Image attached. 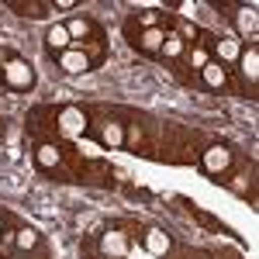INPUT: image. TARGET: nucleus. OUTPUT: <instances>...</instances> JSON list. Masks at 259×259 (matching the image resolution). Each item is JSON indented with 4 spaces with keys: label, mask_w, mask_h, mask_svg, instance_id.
Listing matches in <instances>:
<instances>
[{
    "label": "nucleus",
    "mask_w": 259,
    "mask_h": 259,
    "mask_svg": "<svg viewBox=\"0 0 259 259\" xmlns=\"http://www.w3.org/2000/svg\"><path fill=\"white\" fill-rule=\"evenodd\" d=\"M66 31H69V38H73V49H80L83 56L90 59V66L104 62L107 41H104L100 24H94L90 18H73V21H66Z\"/></svg>",
    "instance_id": "obj_1"
},
{
    "label": "nucleus",
    "mask_w": 259,
    "mask_h": 259,
    "mask_svg": "<svg viewBox=\"0 0 259 259\" xmlns=\"http://www.w3.org/2000/svg\"><path fill=\"white\" fill-rule=\"evenodd\" d=\"M0 83L14 94H31L35 87V66L28 59H21L18 52L0 49Z\"/></svg>",
    "instance_id": "obj_2"
},
{
    "label": "nucleus",
    "mask_w": 259,
    "mask_h": 259,
    "mask_svg": "<svg viewBox=\"0 0 259 259\" xmlns=\"http://www.w3.org/2000/svg\"><path fill=\"white\" fill-rule=\"evenodd\" d=\"M235 66H239V76H242V94L249 100H256V90H259V45L256 41H249L239 52Z\"/></svg>",
    "instance_id": "obj_3"
},
{
    "label": "nucleus",
    "mask_w": 259,
    "mask_h": 259,
    "mask_svg": "<svg viewBox=\"0 0 259 259\" xmlns=\"http://www.w3.org/2000/svg\"><path fill=\"white\" fill-rule=\"evenodd\" d=\"M56 124H59V132L66 135V139H80V135H87V132H90L87 111H83V107H73V104L56 111Z\"/></svg>",
    "instance_id": "obj_4"
},
{
    "label": "nucleus",
    "mask_w": 259,
    "mask_h": 259,
    "mask_svg": "<svg viewBox=\"0 0 259 259\" xmlns=\"http://www.w3.org/2000/svg\"><path fill=\"white\" fill-rule=\"evenodd\" d=\"M149 28H173V18H166L162 11H135L132 18L124 21V35H139V31H149Z\"/></svg>",
    "instance_id": "obj_5"
},
{
    "label": "nucleus",
    "mask_w": 259,
    "mask_h": 259,
    "mask_svg": "<svg viewBox=\"0 0 259 259\" xmlns=\"http://www.w3.org/2000/svg\"><path fill=\"white\" fill-rule=\"evenodd\" d=\"M162 38H166V28H149V31L132 35V38H128V45H132L135 52H142V56H149V59H159Z\"/></svg>",
    "instance_id": "obj_6"
},
{
    "label": "nucleus",
    "mask_w": 259,
    "mask_h": 259,
    "mask_svg": "<svg viewBox=\"0 0 259 259\" xmlns=\"http://www.w3.org/2000/svg\"><path fill=\"white\" fill-rule=\"evenodd\" d=\"M200 162H204V169L214 180H221L228 173V166H232V149H228V145H207L204 156H200Z\"/></svg>",
    "instance_id": "obj_7"
},
{
    "label": "nucleus",
    "mask_w": 259,
    "mask_h": 259,
    "mask_svg": "<svg viewBox=\"0 0 259 259\" xmlns=\"http://www.w3.org/2000/svg\"><path fill=\"white\" fill-rule=\"evenodd\" d=\"M197 83L204 87V90H211V94H228V87H232V83H228V69H225L221 62H214V59L197 73Z\"/></svg>",
    "instance_id": "obj_8"
},
{
    "label": "nucleus",
    "mask_w": 259,
    "mask_h": 259,
    "mask_svg": "<svg viewBox=\"0 0 259 259\" xmlns=\"http://www.w3.org/2000/svg\"><path fill=\"white\" fill-rule=\"evenodd\" d=\"M211 38H214V35H207V31H197V41H194V45H187L183 59L190 62V69H194V73H200V69L211 62Z\"/></svg>",
    "instance_id": "obj_9"
},
{
    "label": "nucleus",
    "mask_w": 259,
    "mask_h": 259,
    "mask_svg": "<svg viewBox=\"0 0 259 259\" xmlns=\"http://www.w3.org/2000/svg\"><path fill=\"white\" fill-rule=\"evenodd\" d=\"M35 166H38L41 173H56L62 166V145H56V142H38L35 145Z\"/></svg>",
    "instance_id": "obj_10"
},
{
    "label": "nucleus",
    "mask_w": 259,
    "mask_h": 259,
    "mask_svg": "<svg viewBox=\"0 0 259 259\" xmlns=\"http://www.w3.org/2000/svg\"><path fill=\"white\" fill-rule=\"evenodd\" d=\"M56 66H59L66 76H80V73H87V69H94L90 59L83 56L80 49H66V52H59V56H56Z\"/></svg>",
    "instance_id": "obj_11"
},
{
    "label": "nucleus",
    "mask_w": 259,
    "mask_h": 259,
    "mask_svg": "<svg viewBox=\"0 0 259 259\" xmlns=\"http://www.w3.org/2000/svg\"><path fill=\"white\" fill-rule=\"evenodd\" d=\"M239 52H242V45L235 38H211V59L221 62L225 69H228V66H235Z\"/></svg>",
    "instance_id": "obj_12"
},
{
    "label": "nucleus",
    "mask_w": 259,
    "mask_h": 259,
    "mask_svg": "<svg viewBox=\"0 0 259 259\" xmlns=\"http://www.w3.org/2000/svg\"><path fill=\"white\" fill-rule=\"evenodd\" d=\"M232 14H235V31H239L242 38H252V35H256V28H259L256 4H239Z\"/></svg>",
    "instance_id": "obj_13"
},
{
    "label": "nucleus",
    "mask_w": 259,
    "mask_h": 259,
    "mask_svg": "<svg viewBox=\"0 0 259 259\" xmlns=\"http://www.w3.org/2000/svg\"><path fill=\"white\" fill-rule=\"evenodd\" d=\"M97 139H100V145H107V149H124L128 135H124V124H121V121H100Z\"/></svg>",
    "instance_id": "obj_14"
},
{
    "label": "nucleus",
    "mask_w": 259,
    "mask_h": 259,
    "mask_svg": "<svg viewBox=\"0 0 259 259\" xmlns=\"http://www.w3.org/2000/svg\"><path fill=\"white\" fill-rule=\"evenodd\" d=\"M66 49H73V38H69L66 24H49V31H45V52L56 59L59 52H66Z\"/></svg>",
    "instance_id": "obj_15"
},
{
    "label": "nucleus",
    "mask_w": 259,
    "mask_h": 259,
    "mask_svg": "<svg viewBox=\"0 0 259 259\" xmlns=\"http://www.w3.org/2000/svg\"><path fill=\"white\" fill-rule=\"evenodd\" d=\"M183 52H187V41L180 38L173 28H166V38H162L159 59H162V62H183Z\"/></svg>",
    "instance_id": "obj_16"
},
{
    "label": "nucleus",
    "mask_w": 259,
    "mask_h": 259,
    "mask_svg": "<svg viewBox=\"0 0 259 259\" xmlns=\"http://www.w3.org/2000/svg\"><path fill=\"white\" fill-rule=\"evenodd\" d=\"M7 7L21 14V18H45L49 11H52V4L49 0H7Z\"/></svg>",
    "instance_id": "obj_17"
},
{
    "label": "nucleus",
    "mask_w": 259,
    "mask_h": 259,
    "mask_svg": "<svg viewBox=\"0 0 259 259\" xmlns=\"http://www.w3.org/2000/svg\"><path fill=\"white\" fill-rule=\"evenodd\" d=\"M169 245H173V239H169L166 232H159V228H149V232H145V249H149V252L166 256V252H169Z\"/></svg>",
    "instance_id": "obj_18"
},
{
    "label": "nucleus",
    "mask_w": 259,
    "mask_h": 259,
    "mask_svg": "<svg viewBox=\"0 0 259 259\" xmlns=\"http://www.w3.org/2000/svg\"><path fill=\"white\" fill-rule=\"evenodd\" d=\"M14 245H18L21 252H28V249H45V245H41V235L38 232H35V228H18V232H14Z\"/></svg>",
    "instance_id": "obj_19"
},
{
    "label": "nucleus",
    "mask_w": 259,
    "mask_h": 259,
    "mask_svg": "<svg viewBox=\"0 0 259 259\" xmlns=\"http://www.w3.org/2000/svg\"><path fill=\"white\" fill-rule=\"evenodd\" d=\"M104 249H107L111 256H121V252H124V235H121V232H107V235H104Z\"/></svg>",
    "instance_id": "obj_20"
},
{
    "label": "nucleus",
    "mask_w": 259,
    "mask_h": 259,
    "mask_svg": "<svg viewBox=\"0 0 259 259\" xmlns=\"http://www.w3.org/2000/svg\"><path fill=\"white\" fill-rule=\"evenodd\" d=\"M166 7L177 11V14H194V4H190V0H169Z\"/></svg>",
    "instance_id": "obj_21"
},
{
    "label": "nucleus",
    "mask_w": 259,
    "mask_h": 259,
    "mask_svg": "<svg viewBox=\"0 0 259 259\" xmlns=\"http://www.w3.org/2000/svg\"><path fill=\"white\" fill-rule=\"evenodd\" d=\"M73 7H76V0H56L52 4V11H73Z\"/></svg>",
    "instance_id": "obj_22"
},
{
    "label": "nucleus",
    "mask_w": 259,
    "mask_h": 259,
    "mask_svg": "<svg viewBox=\"0 0 259 259\" xmlns=\"http://www.w3.org/2000/svg\"><path fill=\"white\" fill-rule=\"evenodd\" d=\"M4 225H7V218H4V214H0V232H4Z\"/></svg>",
    "instance_id": "obj_23"
},
{
    "label": "nucleus",
    "mask_w": 259,
    "mask_h": 259,
    "mask_svg": "<svg viewBox=\"0 0 259 259\" xmlns=\"http://www.w3.org/2000/svg\"><path fill=\"white\" fill-rule=\"evenodd\" d=\"M0 139H4V118H0Z\"/></svg>",
    "instance_id": "obj_24"
}]
</instances>
